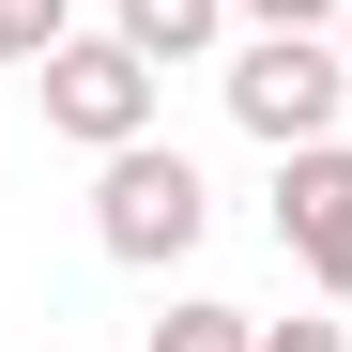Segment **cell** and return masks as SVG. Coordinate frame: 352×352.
Masks as SVG:
<instances>
[{
    "mask_svg": "<svg viewBox=\"0 0 352 352\" xmlns=\"http://www.w3.org/2000/svg\"><path fill=\"white\" fill-rule=\"evenodd\" d=\"M0 62H16V46H0Z\"/></svg>",
    "mask_w": 352,
    "mask_h": 352,
    "instance_id": "cell-11",
    "label": "cell"
},
{
    "mask_svg": "<svg viewBox=\"0 0 352 352\" xmlns=\"http://www.w3.org/2000/svg\"><path fill=\"white\" fill-rule=\"evenodd\" d=\"M337 46H352V0H337Z\"/></svg>",
    "mask_w": 352,
    "mask_h": 352,
    "instance_id": "cell-10",
    "label": "cell"
},
{
    "mask_svg": "<svg viewBox=\"0 0 352 352\" xmlns=\"http://www.w3.org/2000/svg\"><path fill=\"white\" fill-rule=\"evenodd\" d=\"M153 77L168 62H138L123 31H62L46 46V138H77V153H123V138H153Z\"/></svg>",
    "mask_w": 352,
    "mask_h": 352,
    "instance_id": "cell-3",
    "label": "cell"
},
{
    "mask_svg": "<svg viewBox=\"0 0 352 352\" xmlns=\"http://www.w3.org/2000/svg\"><path fill=\"white\" fill-rule=\"evenodd\" d=\"M199 230H214V184H199V168L168 153V138H123V153L92 168V245H107V261L168 276V261L199 245Z\"/></svg>",
    "mask_w": 352,
    "mask_h": 352,
    "instance_id": "cell-1",
    "label": "cell"
},
{
    "mask_svg": "<svg viewBox=\"0 0 352 352\" xmlns=\"http://www.w3.org/2000/svg\"><path fill=\"white\" fill-rule=\"evenodd\" d=\"M261 352H352L337 322H261Z\"/></svg>",
    "mask_w": 352,
    "mask_h": 352,
    "instance_id": "cell-9",
    "label": "cell"
},
{
    "mask_svg": "<svg viewBox=\"0 0 352 352\" xmlns=\"http://www.w3.org/2000/svg\"><path fill=\"white\" fill-rule=\"evenodd\" d=\"M276 245H291V261H307L337 307H352V138L276 153Z\"/></svg>",
    "mask_w": 352,
    "mask_h": 352,
    "instance_id": "cell-4",
    "label": "cell"
},
{
    "mask_svg": "<svg viewBox=\"0 0 352 352\" xmlns=\"http://www.w3.org/2000/svg\"><path fill=\"white\" fill-rule=\"evenodd\" d=\"M77 16H62V0H0V46H16V62H46V46H62Z\"/></svg>",
    "mask_w": 352,
    "mask_h": 352,
    "instance_id": "cell-7",
    "label": "cell"
},
{
    "mask_svg": "<svg viewBox=\"0 0 352 352\" xmlns=\"http://www.w3.org/2000/svg\"><path fill=\"white\" fill-rule=\"evenodd\" d=\"M214 31H230V0H123V46H138V62H199Z\"/></svg>",
    "mask_w": 352,
    "mask_h": 352,
    "instance_id": "cell-5",
    "label": "cell"
},
{
    "mask_svg": "<svg viewBox=\"0 0 352 352\" xmlns=\"http://www.w3.org/2000/svg\"><path fill=\"white\" fill-rule=\"evenodd\" d=\"M245 31H337V0H230Z\"/></svg>",
    "mask_w": 352,
    "mask_h": 352,
    "instance_id": "cell-8",
    "label": "cell"
},
{
    "mask_svg": "<svg viewBox=\"0 0 352 352\" xmlns=\"http://www.w3.org/2000/svg\"><path fill=\"white\" fill-rule=\"evenodd\" d=\"M337 107H352V46L337 31H245V62H230V123L245 138L307 153V138H337Z\"/></svg>",
    "mask_w": 352,
    "mask_h": 352,
    "instance_id": "cell-2",
    "label": "cell"
},
{
    "mask_svg": "<svg viewBox=\"0 0 352 352\" xmlns=\"http://www.w3.org/2000/svg\"><path fill=\"white\" fill-rule=\"evenodd\" d=\"M153 352H261V322H245V307H168Z\"/></svg>",
    "mask_w": 352,
    "mask_h": 352,
    "instance_id": "cell-6",
    "label": "cell"
}]
</instances>
